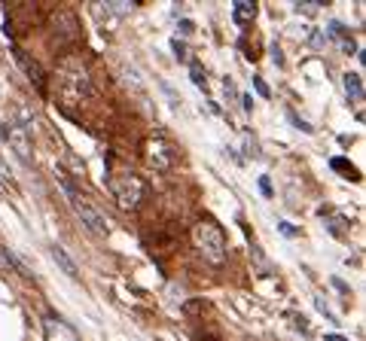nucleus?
<instances>
[{
    "instance_id": "nucleus-21",
    "label": "nucleus",
    "mask_w": 366,
    "mask_h": 341,
    "mask_svg": "<svg viewBox=\"0 0 366 341\" xmlns=\"http://www.w3.org/2000/svg\"><path fill=\"white\" fill-rule=\"evenodd\" d=\"M323 341H348V338H345V335H339V332H330V335L323 338Z\"/></svg>"
},
{
    "instance_id": "nucleus-22",
    "label": "nucleus",
    "mask_w": 366,
    "mask_h": 341,
    "mask_svg": "<svg viewBox=\"0 0 366 341\" xmlns=\"http://www.w3.org/2000/svg\"><path fill=\"white\" fill-rule=\"evenodd\" d=\"M0 174H6V171H4V162H0Z\"/></svg>"
},
{
    "instance_id": "nucleus-20",
    "label": "nucleus",
    "mask_w": 366,
    "mask_h": 341,
    "mask_svg": "<svg viewBox=\"0 0 366 341\" xmlns=\"http://www.w3.org/2000/svg\"><path fill=\"white\" fill-rule=\"evenodd\" d=\"M174 52H177V58H187V49H183V43H177V40H174Z\"/></svg>"
},
{
    "instance_id": "nucleus-6",
    "label": "nucleus",
    "mask_w": 366,
    "mask_h": 341,
    "mask_svg": "<svg viewBox=\"0 0 366 341\" xmlns=\"http://www.w3.org/2000/svg\"><path fill=\"white\" fill-rule=\"evenodd\" d=\"M52 30L58 34L61 43H70V40H77V18H74V13H67V9L55 13V16H52Z\"/></svg>"
},
{
    "instance_id": "nucleus-18",
    "label": "nucleus",
    "mask_w": 366,
    "mask_h": 341,
    "mask_svg": "<svg viewBox=\"0 0 366 341\" xmlns=\"http://www.w3.org/2000/svg\"><path fill=\"white\" fill-rule=\"evenodd\" d=\"M260 189H262V195H272V186H269V180H266V177L260 180Z\"/></svg>"
},
{
    "instance_id": "nucleus-17",
    "label": "nucleus",
    "mask_w": 366,
    "mask_h": 341,
    "mask_svg": "<svg viewBox=\"0 0 366 341\" xmlns=\"http://www.w3.org/2000/svg\"><path fill=\"white\" fill-rule=\"evenodd\" d=\"M272 61H274V65H284V55H281L278 46H272Z\"/></svg>"
},
{
    "instance_id": "nucleus-2",
    "label": "nucleus",
    "mask_w": 366,
    "mask_h": 341,
    "mask_svg": "<svg viewBox=\"0 0 366 341\" xmlns=\"http://www.w3.org/2000/svg\"><path fill=\"white\" fill-rule=\"evenodd\" d=\"M58 180H61V189H65V195H67V204H70V208H74V213H77V220L83 223L92 235L107 237V235H110V223H107V216L101 213V211L95 208V204H92V201L86 199V195L79 192L77 186L65 177V174H61Z\"/></svg>"
},
{
    "instance_id": "nucleus-12",
    "label": "nucleus",
    "mask_w": 366,
    "mask_h": 341,
    "mask_svg": "<svg viewBox=\"0 0 366 341\" xmlns=\"http://www.w3.org/2000/svg\"><path fill=\"white\" fill-rule=\"evenodd\" d=\"M330 168L342 171V177H351V180H357V168H354V164H348L345 159H330Z\"/></svg>"
},
{
    "instance_id": "nucleus-15",
    "label": "nucleus",
    "mask_w": 366,
    "mask_h": 341,
    "mask_svg": "<svg viewBox=\"0 0 366 341\" xmlns=\"http://www.w3.org/2000/svg\"><path fill=\"white\" fill-rule=\"evenodd\" d=\"M290 119H293V125H296L299 131H305V134H311V125H309V122H305V119H299V116H296V113H293V110H290Z\"/></svg>"
},
{
    "instance_id": "nucleus-7",
    "label": "nucleus",
    "mask_w": 366,
    "mask_h": 341,
    "mask_svg": "<svg viewBox=\"0 0 366 341\" xmlns=\"http://www.w3.org/2000/svg\"><path fill=\"white\" fill-rule=\"evenodd\" d=\"M147 162H150V168H156V171H168L171 164H174V156H171V150L162 140H152L147 147Z\"/></svg>"
},
{
    "instance_id": "nucleus-4",
    "label": "nucleus",
    "mask_w": 366,
    "mask_h": 341,
    "mask_svg": "<svg viewBox=\"0 0 366 341\" xmlns=\"http://www.w3.org/2000/svg\"><path fill=\"white\" fill-rule=\"evenodd\" d=\"M110 189H113V195H116V201H119L122 211H138L140 201H144V183H140V177H135L131 171L113 174Z\"/></svg>"
},
{
    "instance_id": "nucleus-3",
    "label": "nucleus",
    "mask_w": 366,
    "mask_h": 341,
    "mask_svg": "<svg viewBox=\"0 0 366 341\" xmlns=\"http://www.w3.org/2000/svg\"><path fill=\"white\" fill-rule=\"evenodd\" d=\"M192 241H196L199 253L205 256L211 265H223V262H226L229 247H226V235H223V229L217 223H211V220L196 223V229H192Z\"/></svg>"
},
{
    "instance_id": "nucleus-11",
    "label": "nucleus",
    "mask_w": 366,
    "mask_h": 341,
    "mask_svg": "<svg viewBox=\"0 0 366 341\" xmlns=\"http://www.w3.org/2000/svg\"><path fill=\"white\" fill-rule=\"evenodd\" d=\"M345 91H348V98L351 101H360L363 98V79H360V74H345Z\"/></svg>"
},
{
    "instance_id": "nucleus-14",
    "label": "nucleus",
    "mask_w": 366,
    "mask_h": 341,
    "mask_svg": "<svg viewBox=\"0 0 366 341\" xmlns=\"http://www.w3.org/2000/svg\"><path fill=\"white\" fill-rule=\"evenodd\" d=\"M189 77H192V82H196L199 89H208V77H205V70H201V65H199V61H192V67H189Z\"/></svg>"
},
{
    "instance_id": "nucleus-8",
    "label": "nucleus",
    "mask_w": 366,
    "mask_h": 341,
    "mask_svg": "<svg viewBox=\"0 0 366 341\" xmlns=\"http://www.w3.org/2000/svg\"><path fill=\"white\" fill-rule=\"evenodd\" d=\"M13 52H16V61L22 65V70L28 74V79L34 82L37 89H43V70H40L37 61H30V58H28V52H22V49H13Z\"/></svg>"
},
{
    "instance_id": "nucleus-9",
    "label": "nucleus",
    "mask_w": 366,
    "mask_h": 341,
    "mask_svg": "<svg viewBox=\"0 0 366 341\" xmlns=\"http://www.w3.org/2000/svg\"><path fill=\"white\" fill-rule=\"evenodd\" d=\"M49 253H52V259L58 262V268H61V272H65V274L70 277V281H79L77 262H74V259H70V256H67V250H65V247H61V244H52V250H49Z\"/></svg>"
},
{
    "instance_id": "nucleus-13",
    "label": "nucleus",
    "mask_w": 366,
    "mask_h": 341,
    "mask_svg": "<svg viewBox=\"0 0 366 341\" xmlns=\"http://www.w3.org/2000/svg\"><path fill=\"white\" fill-rule=\"evenodd\" d=\"M16 268H18V262L13 259V253L0 244V272H16Z\"/></svg>"
},
{
    "instance_id": "nucleus-1",
    "label": "nucleus",
    "mask_w": 366,
    "mask_h": 341,
    "mask_svg": "<svg viewBox=\"0 0 366 341\" xmlns=\"http://www.w3.org/2000/svg\"><path fill=\"white\" fill-rule=\"evenodd\" d=\"M55 82H58V95L65 104H83L95 95V89H92V77L86 65L79 58H67L65 65L58 67L55 74Z\"/></svg>"
},
{
    "instance_id": "nucleus-5",
    "label": "nucleus",
    "mask_w": 366,
    "mask_h": 341,
    "mask_svg": "<svg viewBox=\"0 0 366 341\" xmlns=\"http://www.w3.org/2000/svg\"><path fill=\"white\" fill-rule=\"evenodd\" d=\"M0 138H4L9 147H13V152L18 156V162L22 164H34V159H30V143H28V138H25V131L18 128V125H0Z\"/></svg>"
},
{
    "instance_id": "nucleus-16",
    "label": "nucleus",
    "mask_w": 366,
    "mask_h": 341,
    "mask_svg": "<svg viewBox=\"0 0 366 341\" xmlns=\"http://www.w3.org/2000/svg\"><path fill=\"white\" fill-rule=\"evenodd\" d=\"M253 89L260 91V98H269V95H272V91H269V86H266V82H262L260 77H253Z\"/></svg>"
},
{
    "instance_id": "nucleus-10",
    "label": "nucleus",
    "mask_w": 366,
    "mask_h": 341,
    "mask_svg": "<svg viewBox=\"0 0 366 341\" xmlns=\"http://www.w3.org/2000/svg\"><path fill=\"white\" fill-rule=\"evenodd\" d=\"M253 16H257V4H250V0H238L235 9H232V18H235V25L253 22Z\"/></svg>"
},
{
    "instance_id": "nucleus-19",
    "label": "nucleus",
    "mask_w": 366,
    "mask_h": 341,
    "mask_svg": "<svg viewBox=\"0 0 366 341\" xmlns=\"http://www.w3.org/2000/svg\"><path fill=\"white\" fill-rule=\"evenodd\" d=\"M180 30H183V34H192V30H196V25H192V22H180Z\"/></svg>"
}]
</instances>
